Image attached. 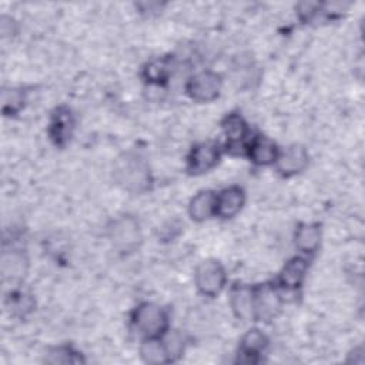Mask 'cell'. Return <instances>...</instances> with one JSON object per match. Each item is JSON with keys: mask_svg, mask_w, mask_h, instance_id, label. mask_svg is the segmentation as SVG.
<instances>
[{"mask_svg": "<svg viewBox=\"0 0 365 365\" xmlns=\"http://www.w3.org/2000/svg\"><path fill=\"white\" fill-rule=\"evenodd\" d=\"M46 362L48 364H80L83 362L81 354L67 345L54 346L47 352Z\"/></svg>", "mask_w": 365, "mask_h": 365, "instance_id": "cell-22", "label": "cell"}, {"mask_svg": "<svg viewBox=\"0 0 365 365\" xmlns=\"http://www.w3.org/2000/svg\"><path fill=\"white\" fill-rule=\"evenodd\" d=\"M245 151L255 165H271L275 163L279 154L277 144L264 135L254 137L247 145Z\"/></svg>", "mask_w": 365, "mask_h": 365, "instance_id": "cell-13", "label": "cell"}, {"mask_svg": "<svg viewBox=\"0 0 365 365\" xmlns=\"http://www.w3.org/2000/svg\"><path fill=\"white\" fill-rule=\"evenodd\" d=\"M74 130V117L73 113L68 107L60 106L54 110L51 114L50 120V127H48V134L51 141L57 147H64Z\"/></svg>", "mask_w": 365, "mask_h": 365, "instance_id": "cell-8", "label": "cell"}, {"mask_svg": "<svg viewBox=\"0 0 365 365\" xmlns=\"http://www.w3.org/2000/svg\"><path fill=\"white\" fill-rule=\"evenodd\" d=\"M222 130L227 137L228 150L238 148V147L247 150V144H244V141L248 135V125L240 114L237 113L227 114L225 118L222 120Z\"/></svg>", "mask_w": 365, "mask_h": 365, "instance_id": "cell-16", "label": "cell"}, {"mask_svg": "<svg viewBox=\"0 0 365 365\" xmlns=\"http://www.w3.org/2000/svg\"><path fill=\"white\" fill-rule=\"evenodd\" d=\"M309 155L308 151L299 144H291L285 150L279 151L274 165L279 175L292 177L299 174L308 165Z\"/></svg>", "mask_w": 365, "mask_h": 365, "instance_id": "cell-6", "label": "cell"}, {"mask_svg": "<svg viewBox=\"0 0 365 365\" xmlns=\"http://www.w3.org/2000/svg\"><path fill=\"white\" fill-rule=\"evenodd\" d=\"M133 327L144 338H161L168 328V317L165 311L153 302H141L131 315Z\"/></svg>", "mask_w": 365, "mask_h": 365, "instance_id": "cell-2", "label": "cell"}, {"mask_svg": "<svg viewBox=\"0 0 365 365\" xmlns=\"http://www.w3.org/2000/svg\"><path fill=\"white\" fill-rule=\"evenodd\" d=\"M140 356L147 364L170 362L164 341H161L160 338H145L140 348Z\"/></svg>", "mask_w": 365, "mask_h": 365, "instance_id": "cell-20", "label": "cell"}, {"mask_svg": "<svg viewBox=\"0 0 365 365\" xmlns=\"http://www.w3.org/2000/svg\"><path fill=\"white\" fill-rule=\"evenodd\" d=\"M230 305L234 315L241 321L255 319L254 312V288L247 285H237L231 291Z\"/></svg>", "mask_w": 365, "mask_h": 365, "instance_id": "cell-14", "label": "cell"}, {"mask_svg": "<svg viewBox=\"0 0 365 365\" xmlns=\"http://www.w3.org/2000/svg\"><path fill=\"white\" fill-rule=\"evenodd\" d=\"M308 269V262L302 257H294L285 262L279 275L278 284L288 291H294L299 288L305 279Z\"/></svg>", "mask_w": 365, "mask_h": 365, "instance_id": "cell-15", "label": "cell"}, {"mask_svg": "<svg viewBox=\"0 0 365 365\" xmlns=\"http://www.w3.org/2000/svg\"><path fill=\"white\" fill-rule=\"evenodd\" d=\"M114 177L124 190L131 192H143L150 185L148 164L134 153H127L117 160Z\"/></svg>", "mask_w": 365, "mask_h": 365, "instance_id": "cell-1", "label": "cell"}, {"mask_svg": "<svg viewBox=\"0 0 365 365\" xmlns=\"http://www.w3.org/2000/svg\"><path fill=\"white\" fill-rule=\"evenodd\" d=\"M281 305L278 292L271 285L254 288V312L255 319H271L275 317Z\"/></svg>", "mask_w": 365, "mask_h": 365, "instance_id": "cell-10", "label": "cell"}, {"mask_svg": "<svg viewBox=\"0 0 365 365\" xmlns=\"http://www.w3.org/2000/svg\"><path fill=\"white\" fill-rule=\"evenodd\" d=\"M217 208V194L211 190H204L197 192L188 205V214L190 217L197 221L202 222L212 215H215Z\"/></svg>", "mask_w": 365, "mask_h": 365, "instance_id": "cell-17", "label": "cell"}, {"mask_svg": "<svg viewBox=\"0 0 365 365\" xmlns=\"http://www.w3.org/2000/svg\"><path fill=\"white\" fill-rule=\"evenodd\" d=\"M220 148L214 143H200L194 145L187 158V168L191 174L200 175L217 165Z\"/></svg>", "mask_w": 365, "mask_h": 365, "instance_id": "cell-7", "label": "cell"}, {"mask_svg": "<svg viewBox=\"0 0 365 365\" xmlns=\"http://www.w3.org/2000/svg\"><path fill=\"white\" fill-rule=\"evenodd\" d=\"M108 238L113 247L120 252H133L141 244V230L133 215H121L108 227Z\"/></svg>", "mask_w": 365, "mask_h": 365, "instance_id": "cell-3", "label": "cell"}, {"mask_svg": "<svg viewBox=\"0 0 365 365\" xmlns=\"http://www.w3.org/2000/svg\"><path fill=\"white\" fill-rule=\"evenodd\" d=\"M164 345L167 348L170 361H174L184 351V338L178 332H173V334L167 335V338L164 339Z\"/></svg>", "mask_w": 365, "mask_h": 365, "instance_id": "cell-23", "label": "cell"}, {"mask_svg": "<svg viewBox=\"0 0 365 365\" xmlns=\"http://www.w3.org/2000/svg\"><path fill=\"white\" fill-rule=\"evenodd\" d=\"M27 272V258L19 250L3 251L1 254V278L4 284H19Z\"/></svg>", "mask_w": 365, "mask_h": 365, "instance_id": "cell-11", "label": "cell"}, {"mask_svg": "<svg viewBox=\"0 0 365 365\" xmlns=\"http://www.w3.org/2000/svg\"><path fill=\"white\" fill-rule=\"evenodd\" d=\"M245 202V194L241 187L232 185L224 188L220 194H217V208L215 215L221 218H232L235 217Z\"/></svg>", "mask_w": 365, "mask_h": 365, "instance_id": "cell-12", "label": "cell"}, {"mask_svg": "<svg viewBox=\"0 0 365 365\" xmlns=\"http://www.w3.org/2000/svg\"><path fill=\"white\" fill-rule=\"evenodd\" d=\"M295 247L304 254H312L321 242V225L317 222L299 224L294 234Z\"/></svg>", "mask_w": 365, "mask_h": 365, "instance_id": "cell-18", "label": "cell"}, {"mask_svg": "<svg viewBox=\"0 0 365 365\" xmlns=\"http://www.w3.org/2000/svg\"><path fill=\"white\" fill-rule=\"evenodd\" d=\"M268 336L258 328H251L247 331L241 341H240V354L238 356L240 362L244 364H257L259 354L265 351L268 346Z\"/></svg>", "mask_w": 365, "mask_h": 365, "instance_id": "cell-9", "label": "cell"}, {"mask_svg": "<svg viewBox=\"0 0 365 365\" xmlns=\"http://www.w3.org/2000/svg\"><path fill=\"white\" fill-rule=\"evenodd\" d=\"M198 291L207 297L218 295L227 281L225 269L217 259H205L198 264L194 274Z\"/></svg>", "mask_w": 365, "mask_h": 365, "instance_id": "cell-4", "label": "cell"}, {"mask_svg": "<svg viewBox=\"0 0 365 365\" xmlns=\"http://www.w3.org/2000/svg\"><path fill=\"white\" fill-rule=\"evenodd\" d=\"M173 70L174 64L170 57H157L145 64L143 68V77L150 84L163 86L170 80Z\"/></svg>", "mask_w": 365, "mask_h": 365, "instance_id": "cell-19", "label": "cell"}, {"mask_svg": "<svg viewBox=\"0 0 365 365\" xmlns=\"http://www.w3.org/2000/svg\"><path fill=\"white\" fill-rule=\"evenodd\" d=\"M221 77L210 70L197 73L187 83L188 96L200 103H208L218 97L221 91Z\"/></svg>", "mask_w": 365, "mask_h": 365, "instance_id": "cell-5", "label": "cell"}, {"mask_svg": "<svg viewBox=\"0 0 365 365\" xmlns=\"http://www.w3.org/2000/svg\"><path fill=\"white\" fill-rule=\"evenodd\" d=\"M26 103V91L19 87L4 88L1 93V108L4 115L17 114Z\"/></svg>", "mask_w": 365, "mask_h": 365, "instance_id": "cell-21", "label": "cell"}]
</instances>
